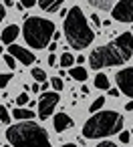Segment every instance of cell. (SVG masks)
Segmentation results:
<instances>
[{
  "instance_id": "cell-1",
  "label": "cell",
  "mask_w": 133,
  "mask_h": 147,
  "mask_svg": "<svg viewBox=\"0 0 133 147\" xmlns=\"http://www.w3.org/2000/svg\"><path fill=\"white\" fill-rule=\"evenodd\" d=\"M133 55V34L131 32H123L117 38H113L111 42L95 49L89 57L91 69L99 71L103 67H117L123 65L131 59Z\"/></svg>"
},
{
  "instance_id": "cell-2",
  "label": "cell",
  "mask_w": 133,
  "mask_h": 147,
  "mask_svg": "<svg viewBox=\"0 0 133 147\" xmlns=\"http://www.w3.org/2000/svg\"><path fill=\"white\" fill-rule=\"evenodd\" d=\"M6 139L10 147H51V139L34 121H18L6 129Z\"/></svg>"
},
{
  "instance_id": "cell-3",
  "label": "cell",
  "mask_w": 133,
  "mask_h": 147,
  "mask_svg": "<svg viewBox=\"0 0 133 147\" xmlns=\"http://www.w3.org/2000/svg\"><path fill=\"white\" fill-rule=\"evenodd\" d=\"M65 36H67V42L79 51L87 49L95 40V32L91 30L85 14L79 6H73L65 16Z\"/></svg>"
},
{
  "instance_id": "cell-4",
  "label": "cell",
  "mask_w": 133,
  "mask_h": 147,
  "mask_svg": "<svg viewBox=\"0 0 133 147\" xmlns=\"http://www.w3.org/2000/svg\"><path fill=\"white\" fill-rule=\"evenodd\" d=\"M121 129H123V115L121 113L97 111L83 125V137L85 139H103V137L121 133Z\"/></svg>"
},
{
  "instance_id": "cell-5",
  "label": "cell",
  "mask_w": 133,
  "mask_h": 147,
  "mask_svg": "<svg viewBox=\"0 0 133 147\" xmlns=\"http://www.w3.org/2000/svg\"><path fill=\"white\" fill-rule=\"evenodd\" d=\"M55 34V24L49 18H41V16H28L24 18V26H22V36L26 40V45L30 49H47L51 38Z\"/></svg>"
},
{
  "instance_id": "cell-6",
  "label": "cell",
  "mask_w": 133,
  "mask_h": 147,
  "mask_svg": "<svg viewBox=\"0 0 133 147\" xmlns=\"http://www.w3.org/2000/svg\"><path fill=\"white\" fill-rule=\"evenodd\" d=\"M59 93L57 91H45L38 99V117L45 121L55 113V107L59 105Z\"/></svg>"
},
{
  "instance_id": "cell-7",
  "label": "cell",
  "mask_w": 133,
  "mask_h": 147,
  "mask_svg": "<svg viewBox=\"0 0 133 147\" xmlns=\"http://www.w3.org/2000/svg\"><path fill=\"white\" fill-rule=\"evenodd\" d=\"M111 14L117 22H133V0H119L111 8Z\"/></svg>"
},
{
  "instance_id": "cell-8",
  "label": "cell",
  "mask_w": 133,
  "mask_h": 147,
  "mask_svg": "<svg viewBox=\"0 0 133 147\" xmlns=\"http://www.w3.org/2000/svg\"><path fill=\"white\" fill-rule=\"evenodd\" d=\"M115 81H117V87L123 95L131 97L133 99V67H127L123 71H117L115 75Z\"/></svg>"
},
{
  "instance_id": "cell-9",
  "label": "cell",
  "mask_w": 133,
  "mask_h": 147,
  "mask_svg": "<svg viewBox=\"0 0 133 147\" xmlns=\"http://www.w3.org/2000/svg\"><path fill=\"white\" fill-rule=\"evenodd\" d=\"M10 49H8V55L10 57H14L16 61H20L22 65H32L36 59H34V55L30 53V51H26L24 47H18V45H8Z\"/></svg>"
},
{
  "instance_id": "cell-10",
  "label": "cell",
  "mask_w": 133,
  "mask_h": 147,
  "mask_svg": "<svg viewBox=\"0 0 133 147\" xmlns=\"http://www.w3.org/2000/svg\"><path fill=\"white\" fill-rule=\"evenodd\" d=\"M73 125H75V121H73L67 113H57V115H55V131H57V133H63V131L71 129Z\"/></svg>"
},
{
  "instance_id": "cell-11",
  "label": "cell",
  "mask_w": 133,
  "mask_h": 147,
  "mask_svg": "<svg viewBox=\"0 0 133 147\" xmlns=\"http://www.w3.org/2000/svg\"><path fill=\"white\" fill-rule=\"evenodd\" d=\"M18 32H20V28H18L16 24H8V26H6V28L2 30V34H0V38H2V42H4V45H12V42L16 40Z\"/></svg>"
},
{
  "instance_id": "cell-12",
  "label": "cell",
  "mask_w": 133,
  "mask_h": 147,
  "mask_svg": "<svg viewBox=\"0 0 133 147\" xmlns=\"http://www.w3.org/2000/svg\"><path fill=\"white\" fill-rule=\"evenodd\" d=\"M63 2L65 0H38V6L45 10V12H57L61 6H63Z\"/></svg>"
},
{
  "instance_id": "cell-13",
  "label": "cell",
  "mask_w": 133,
  "mask_h": 147,
  "mask_svg": "<svg viewBox=\"0 0 133 147\" xmlns=\"http://www.w3.org/2000/svg\"><path fill=\"white\" fill-rule=\"evenodd\" d=\"M10 115H12L16 121H32V117H34V113H32L30 109H24V107H16Z\"/></svg>"
},
{
  "instance_id": "cell-14",
  "label": "cell",
  "mask_w": 133,
  "mask_h": 147,
  "mask_svg": "<svg viewBox=\"0 0 133 147\" xmlns=\"http://www.w3.org/2000/svg\"><path fill=\"white\" fill-rule=\"evenodd\" d=\"M69 77L75 79V81H79V83H83V81H87V69L85 67H73L69 71Z\"/></svg>"
},
{
  "instance_id": "cell-15",
  "label": "cell",
  "mask_w": 133,
  "mask_h": 147,
  "mask_svg": "<svg viewBox=\"0 0 133 147\" xmlns=\"http://www.w3.org/2000/svg\"><path fill=\"white\" fill-rule=\"evenodd\" d=\"M87 2L99 10H111L113 8V0H87Z\"/></svg>"
},
{
  "instance_id": "cell-16",
  "label": "cell",
  "mask_w": 133,
  "mask_h": 147,
  "mask_svg": "<svg viewBox=\"0 0 133 147\" xmlns=\"http://www.w3.org/2000/svg\"><path fill=\"white\" fill-rule=\"evenodd\" d=\"M59 65H61L63 69H71V67L75 65V57H73L71 53H63V55H61V61H59Z\"/></svg>"
},
{
  "instance_id": "cell-17",
  "label": "cell",
  "mask_w": 133,
  "mask_h": 147,
  "mask_svg": "<svg viewBox=\"0 0 133 147\" xmlns=\"http://www.w3.org/2000/svg\"><path fill=\"white\" fill-rule=\"evenodd\" d=\"M95 87H97V89H101V91L109 89V79H107V75H105V73H99V75L95 77Z\"/></svg>"
},
{
  "instance_id": "cell-18",
  "label": "cell",
  "mask_w": 133,
  "mask_h": 147,
  "mask_svg": "<svg viewBox=\"0 0 133 147\" xmlns=\"http://www.w3.org/2000/svg\"><path fill=\"white\" fill-rule=\"evenodd\" d=\"M32 77H34V81H36L38 85L47 81V73H45L43 69H32Z\"/></svg>"
},
{
  "instance_id": "cell-19",
  "label": "cell",
  "mask_w": 133,
  "mask_h": 147,
  "mask_svg": "<svg viewBox=\"0 0 133 147\" xmlns=\"http://www.w3.org/2000/svg\"><path fill=\"white\" fill-rule=\"evenodd\" d=\"M103 105H105V97H97V99H95V101L91 103L89 111H91V113H97V111H99V109H101Z\"/></svg>"
},
{
  "instance_id": "cell-20",
  "label": "cell",
  "mask_w": 133,
  "mask_h": 147,
  "mask_svg": "<svg viewBox=\"0 0 133 147\" xmlns=\"http://www.w3.org/2000/svg\"><path fill=\"white\" fill-rule=\"evenodd\" d=\"M51 85H53V89H55L57 93H61V91L65 89V83H63L61 77H53V79H51Z\"/></svg>"
},
{
  "instance_id": "cell-21",
  "label": "cell",
  "mask_w": 133,
  "mask_h": 147,
  "mask_svg": "<svg viewBox=\"0 0 133 147\" xmlns=\"http://www.w3.org/2000/svg\"><path fill=\"white\" fill-rule=\"evenodd\" d=\"M0 121L2 123H10V113L4 105H0Z\"/></svg>"
},
{
  "instance_id": "cell-22",
  "label": "cell",
  "mask_w": 133,
  "mask_h": 147,
  "mask_svg": "<svg viewBox=\"0 0 133 147\" xmlns=\"http://www.w3.org/2000/svg\"><path fill=\"white\" fill-rule=\"evenodd\" d=\"M28 99H30V97H28V93H22V95H18V97H16V105H18V107H24V105L28 103Z\"/></svg>"
},
{
  "instance_id": "cell-23",
  "label": "cell",
  "mask_w": 133,
  "mask_h": 147,
  "mask_svg": "<svg viewBox=\"0 0 133 147\" xmlns=\"http://www.w3.org/2000/svg\"><path fill=\"white\" fill-rule=\"evenodd\" d=\"M4 63H6V67H8L10 71H12V69H16V59H14V57L6 55V57H4Z\"/></svg>"
},
{
  "instance_id": "cell-24",
  "label": "cell",
  "mask_w": 133,
  "mask_h": 147,
  "mask_svg": "<svg viewBox=\"0 0 133 147\" xmlns=\"http://www.w3.org/2000/svg\"><path fill=\"white\" fill-rule=\"evenodd\" d=\"M10 81H12V77H10V75H0V89H4Z\"/></svg>"
},
{
  "instance_id": "cell-25",
  "label": "cell",
  "mask_w": 133,
  "mask_h": 147,
  "mask_svg": "<svg viewBox=\"0 0 133 147\" xmlns=\"http://www.w3.org/2000/svg\"><path fill=\"white\" fill-rule=\"evenodd\" d=\"M36 2H38V0H20V6L22 8H32Z\"/></svg>"
},
{
  "instance_id": "cell-26",
  "label": "cell",
  "mask_w": 133,
  "mask_h": 147,
  "mask_svg": "<svg viewBox=\"0 0 133 147\" xmlns=\"http://www.w3.org/2000/svg\"><path fill=\"white\" fill-rule=\"evenodd\" d=\"M119 139H121V143H129V139H131V133H127V131H121V133H119Z\"/></svg>"
},
{
  "instance_id": "cell-27",
  "label": "cell",
  "mask_w": 133,
  "mask_h": 147,
  "mask_svg": "<svg viewBox=\"0 0 133 147\" xmlns=\"http://www.w3.org/2000/svg\"><path fill=\"white\" fill-rule=\"evenodd\" d=\"M4 16H6V6H4V4H0V22L4 20Z\"/></svg>"
},
{
  "instance_id": "cell-28",
  "label": "cell",
  "mask_w": 133,
  "mask_h": 147,
  "mask_svg": "<svg viewBox=\"0 0 133 147\" xmlns=\"http://www.w3.org/2000/svg\"><path fill=\"white\" fill-rule=\"evenodd\" d=\"M97 147H117V145H115V143H111V141H101Z\"/></svg>"
},
{
  "instance_id": "cell-29",
  "label": "cell",
  "mask_w": 133,
  "mask_h": 147,
  "mask_svg": "<svg viewBox=\"0 0 133 147\" xmlns=\"http://www.w3.org/2000/svg\"><path fill=\"white\" fill-rule=\"evenodd\" d=\"M91 20H93V24H95V26H101V20H99V16H97V14H91Z\"/></svg>"
},
{
  "instance_id": "cell-30",
  "label": "cell",
  "mask_w": 133,
  "mask_h": 147,
  "mask_svg": "<svg viewBox=\"0 0 133 147\" xmlns=\"http://www.w3.org/2000/svg\"><path fill=\"white\" fill-rule=\"evenodd\" d=\"M49 65H51V67H57V57H55L53 53H51V57H49Z\"/></svg>"
},
{
  "instance_id": "cell-31",
  "label": "cell",
  "mask_w": 133,
  "mask_h": 147,
  "mask_svg": "<svg viewBox=\"0 0 133 147\" xmlns=\"http://www.w3.org/2000/svg\"><path fill=\"white\" fill-rule=\"evenodd\" d=\"M107 93H109V97H119V91L117 89H107Z\"/></svg>"
},
{
  "instance_id": "cell-32",
  "label": "cell",
  "mask_w": 133,
  "mask_h": 147,
  "mask_svg": "<svg viewBox=\"0 0 133 147\" xmlns=\"http://www.w3.org/2000/svg\"><path fill=\"white\" fill-rule=\"evenodd\" d=\"M30 91H32V93H41V85H38V83H34V85L30 87Z\"/></svg>"
},
{
  "instance_id": "cell-33",
  "label": "cell",
  "mask_w": 133,
  "mask_h": 147,
  "mask_svg": "<svg viewBox=\"0 0 133 147\" xmlns=\"http://www.w3.org/2000/svg\"><path fill=\"white\" fill-rule=\"evenodd\" d=\"M49 51L55 53V51H57V42H49Z\"/></svg>"
},
{
  "instance_id": "cell-34",
  "label": "cell",
  "mask_w": 133,
  "mask_h": 147,
  "mask_svg": "<svg viewBox=\"0 0 133 147\" xmlns=\"http://www.w3.org/2000/svg\"><path fill=\"white\" fill-rule=\"evenodd\" d=\"M85 61H87V59H85V57H83V55H79V57H77V63H79V65H83V63H85Z\"/></svg>"
},
{
  "instance_id": "cell-35",
  "label": "cell",
  "mask_w": 133,
  "mask_h": 147,
  "mask_svg": "<svg viewBox=\"0 0 133 147\" xmlns=\"http://www.w3.org/2000/svg\"><path fill=\"white\" fill-rule=\"evenodd\" d=\"M125 111H133V101H129V103L125 105Z\"/></svg>"
},
{
  "instance_id": "cell-36",
  "label": "cell",
  "mask_w": 133,
  "mask_h": 147,
  "mask_svg": "<svg viewBox=\"0 0 133 147\" xmlns=\"http://www.w3.org/2000/svg\"><path fill=\"white\" fill-rule=\"evenodd\" d=\"M81 93H83V95H89V87H87V85H83V89H81Z\"/></svg>"
},
{
  "instance_id": "cell-37",
  "label": "cell",
  "mask_w": 133,
  "mask_h": 147,
  "mask_svg": "<svg viewBox=\"0 0 133 147\" xmlns=\"http://www.w3.org/2000/svg\"><path fill=\"white\" fill-rule=\"evenodd\" d=\"M4 4H6V6H12V4H14V0H4Z\"/></svg>"
},
{
  "instance_id": "cell-38",
  "label": "cell",
  "mask_w": 133,
  "mask_h": 147,
  "mask_svg": "<svg viewBox=\"0 0 133 147\" xmlns=\"http://www.w3.org/2000/svg\"><path fill=\"white\" fill-rule=\"evenodd\" d=\"M61 147H77L75 143H65V145H61Z\"/></svg>"
},
{
  "instance_id": "cell-39",
  "label": "cell",
  "mask_w": 133,
  "mask_h": 147,
  "mask_svg": "<svg viewBox=\"0 0 133 147\" xmlns=\"http://www.w3.org/2000/svg\"><path fill=\"white\" fill-rule=\"evenodd\" d=\"M0 59H2V47H0Z\"/></svg>"
},
{
  "instance_id": "cell-40",
  "label": "cell",
  "mask_w": 133,
  "mask_h": 147,
  "mask_svg": "<svg viewBox=\"0 0 133 147\" xmlns=\"http://www.w3.org/2000/svg\"><path fill=\"white\" fill-rule=\"evenodd\" d=\"M2 147H10V145H2Z\"/></svg>"
}]
</instances>
